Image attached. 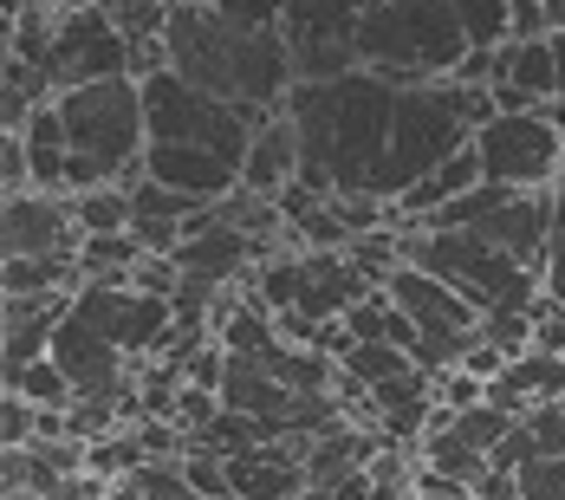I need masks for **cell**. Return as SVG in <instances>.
<instances>
[{
	"instance_id": "obj_1",
	"label": "cell",
	"mask_w": 565,
	"mask_h": 500,
	"mask_svg": "<svg viewBox=\"0 0 565 500\" xmlns=\"http://www.w3.org/2000/svg\"><path fill=\"white\" fill-rule=\"evenodd\" d=\"M170 72L222 105H280L292 98V46L280 33L227 26L215 7H170Z\"/></svg>"
},
{
	"instance_id": "obj_2",
	"label": "cell",
	"mask_w": 565,
	"mask_h": 500,
	"mask_svg": "<svg viewBox=\"0 0 565 500\" xmlns=\"http://www.w3.org/2000/svg\"><path fill=\"white\" fill-rule=\"evenodd\" d=\"M72 137V169H65V195L85 189H130L150 157V111H143V78H105V85H78L53 98Z\"/></svg>"
},
{
	"instance_id": "obj_3",
	"label": "cell",
	"mask_w": 565,
	"mask_h": 500,
	"mask_svg": "<svg viewBox=\"0 0 565 500\" xmlns=\"http://www.w3.org/2000/svg\"><path fill=\"white\" fill-rule=\"evenodd\" d=\"M403 260L449 279L481 319L488 312H533L546 299V279L533 267H520L513 254H501L494 241H481L468 227H416V234H403Z\"/></svg>"
},
{
	"instance_id": "obj_4",
	"label": "cell",
	"mask_w": 565,
	"mask_h": 500,
	"mask_svg": "<svg viewBox=\"0 0 565 500\" xmlns=\"http://www.w3.org/2000/svg\"><path fill=\"white\" fill-rule=\"evenodd\" d=\"M143 111H150V143H189V150L222 157L227 169H247L254 130L267 124V117L241 111V105H222V98L195 92L175 72H150L143 78Z\"/></svg>"
},
{
	"instance_id": "obj_5",
	"label": "cell",
	"mask_w": 565,
	"mask_h": 500,
	"mask_svg": "<svg viewBox=\"0 0 565 500\" xmlns=\"http://www.w3.org/2000/svg\"><path fill=\"white\" fill-rule=\"evenodd\" d=\"M475 157H481V182H494V189L553 195L565 182V137L553 130L546 111L488 117V124L475 130Z\"/></svg>"
},
{
	"instance_id": "obj_6",
	"label": "cell",
	"mask_w": 565,
	"mask_h": 500,
	"mask_svg": "<svg viewBox=\"0 0 565 500\" xmlns=\"http://www.w3.org/2000/svg\"><path fill=\"white\" fill-rule=\"evenodd\" d=\"M53 92H78V85H105V78H137V53L105 7H65L53 26Z\"/></svg>"
},
{
	"instance_id": "obj_7",
	"label": "cell",
	"mask_w": 565,
	"mask_h": 500,
	"mask_svg": "<svg viewBox=\"0 0 565 500\" xmlns=\"http://www.w3.org/2000/svg\"><path fill=\"white\" fill-rule=\"evenodd\" d=\"M0 247H7V260H46V254H78L85 234L72 222L65 195L26 189V195H7V209H0Z\"/></svg>"
},
{
	"instance_id": "obj_8",
	"label": "cell",
	"mask_w": 565,
	"mask_h": 500,
	"mask_svg": "<svg viewBox=\"0 0 565 500\" xmlns=\"http://www.w3.org/2000/svg\"><path fill=\"white\" fill-rule=\"evenodd\" d=\"M247 260H254V241H247L234 222H222V209H202V215H189V222H182V254H175L182 286L222 292Z\"/></svg>"
},
{
	"instance_id": "obj_9",
	"label": "cell",
	"mask_w": 565,
	"mask_h": 500,
	"mask_svg": "<svg viewBox=\"0 0 565 500\" xmlns=\"http://www.w3.org/2000/svg\"><path fill=\"white\" fill-rule=\"evenodd\" d=\"M501 85H513L526 105H553L559 98V65H553V40H508L501 46Z\"/></svg>"
},
{
	"instance_id": "obj_10",
	"label": "cell",
	"mask_w": 565,
	"mask_h": 500,
	"mask_svg": "<svg viewBox=\"0 0 565 500\" xmlns=\"http://www.w3.org/2000/svg\"><path fill=\"white\" fill-rule=\"evenodd\" d=\"M72 202V222L85 241H98V234H130V189L117 182V189H85V195H65Z\"/></svg>"
},
{
	"instance_id": "obj_11",
	"label": "cell",
	"mask_w": 565,
	"mask_h": 500,
	"mask_svg": "<svg viewBox=\"0 0 565 500\" xmlns=\"http://www.w3.org/2000/svg\"><path fill=\"white\" fill-rule=\"evenodd\" d=\"M7 396H26L33 409H58V416H72V403H78V390H72V377L58 371L53 358H40V364L13 371V377H7Z\"/></svg>"
},
{
	"instance_id": "obj_12",
	"label": "cell",
	"mask_w": 565,
	"mask_h": 500,
	"mask_svg": "<svg viewBox=\"0 0 565 500\" xmlns=\"http://www.w3.org/2000/svg\"><path fill=\"white\" fill-rule=\"evenodd\" d=\"M409 371H416V358L396 351V344H351L339 358V377H351V384H364V390L391 384V377H409Z\"/></svg>"
},
{
	"instance_id": "obj_13",
	"label": "cell",
	"mask_w": 565,
	"mask_h": 500,
	"mask_svg": "<svg viewBox=\"0 0 565 500\" xmlns=\"http://www.w3.org/2000/svg\"><path fill=\"white\" fill-rule=\"evenodd\" d=\"M540 279H546V299L565 306V182L553 189V241H546V267H540Z\"/></svg>"
},
{
	"instance_id": "obj_14",
	"label": "cell",
	"mask_w": 565,
	"mask_h": 500,
	"mask_svg": "<svg viewBox=\"0 0 565 500\" xmlns=\"http://www.w3.org/2000/svg\"><path fill=\"white\" fill-rule=\"evenodd\" d=\"M520 500H565V455L559 461H526L520 468Z\"/></svg>"
},
{
	"instance_id": "obj_15",
	"label": "cell",
	"mask_w": 565,
	"mask_h": 500,
	"mask_svg": "<svg viewBox=\"0 0 565 500\" xmlns=\"http://www.w3.org/2000/svg\"><path fill=\"white\" fill-rule=\"evenodd\" d=\"M533 351L565 358V306H553V299H540V312H533Z\"/></svg>"
},
{
	"instance_id": "obj_16",
	"label": "cell",
	"mask_w": 565,
	"mask_h": 500,
	"mask_svg": "<svg viewBox=\"0 0 565 500\" xmlns=\"http://www.w3.org/2000/svg\"><path fill=\"white\" fill-rule=\"evenodd\" d=\"M553 65H559V98H565V33H553Z\"/></svg>"
},
{
	"instance_id": "obj_17",
	"label": "cell",
	"mask_w": 565,
	"mask_h": 500,
	"mask_svg": "<svg viewBox=\"0 0 565 500\" xmlns=\"http://www.w3.org/2000/svg\"><path fill=\"white\" fill-rule=\"evenodd\" d=\"M546 117H553V130L565 137V98H553V105H546Z\"/></svg>"
},
{
	"instance_id": "obj_18",
	"label": "cell",
	"mask_w": 565,
	"mask_h": 500,
	"mask_svg": "<svg viewBox=\"0 0 565 500\" xmlns=\"http://www.w3.org/2000/svg\"><path fill=\"white\" fill-rule=\"evenodd\" d=\"M553 33H565V0H553Z\"/></svg>"
},
{
	"instance_id": "obj_19",
	"label": "cell",
	"mask_w": 565,
	"mask_h": 500,
	"mask_svg": "<svg viewBox=\"0 0 565 500\" xmlns=\"http://www.w3.org/2000/svg\"><path fill=\"white\" fill-rule=\"evenodd\" d=\"M46 7H78V0H46Z\"/></svg>"
},
{
	"instance_id": "obj_20",
	"label": "cell",
	"mask_w": 565,
	"mask_h": 500,
	"mask_svg": "<svg viewBox=\"0 0 565 500\" xmlns=\"http://www.w3.org/2000/svg\"><path fill=\"white\" fill-rule=\"evenodd\" d=\"M163 7H175V0H163Z\"/></svg>"
},
{
	"instance_id": "obj_21",
	"label": "cell",
	"mask_w": 565,
	"mask_h": 500,
	"mask_svg": "<svg viewBox=\"0 0 565 500\" xmlns=\"http://www.w3.org/2000/svg\"><path fill=\"white\" fill-rule=\"evenodd\" d=\"M546 7H553V0H546Z\"/></svg>"
}]
</instances>
